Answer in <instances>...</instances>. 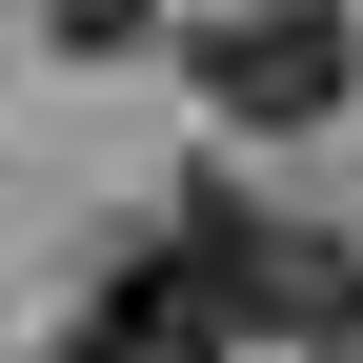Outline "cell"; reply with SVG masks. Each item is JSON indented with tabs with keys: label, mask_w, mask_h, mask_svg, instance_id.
I'll use <instances>...</instances> for the list:
<instances>
[{
	"label": "cell",
	"mask_w": 363,
	"mask_h": 363,
	"mask_svg": "<svg viewBox=\"0 0 363 363\" xmlns=\"http://www.w3.org/2000/svg\"><path fill=\"white\" fill-rule=\"evenodd\" d=\"M142 242L222 303V343H283V363H363V242L343 222H283L242 162H182Z\"/></svg>",
	"instance_id": "obj_1"
},
{
	"label": "cell",
	"mask_w": 363,
	"mask_h": 363,
	"mask_svg": "<svg viewBox=\"0 0 363 363\" xmlns=\"http://www.w3.org/2000/svg\"><path fill=\"white\" fill-rule=\"evenodd\" d=\"M40 40H61V61H142V40H162V0H40Z\"/></svg>",
	"instance_id": "obj_4"
},
{
	"label": "cell",
	"mask_w": 363,
	"mask_h": 363,
	"mask_svg": "<svg viewBox=\"0 0 363 363\" xmlns=\"http://www.w3.org/2000/svg\"><path fill=\"white\" fill-rule=\"evenodd\" d=\"M182 81H202L222 142H323V121L363 101V21L343 0H202V21H162Z\"/></svg>",
	"instance_id": "obj_2"
},
{
	"label": "cell",
	"mask_w": 363,
	"mask_h": 363,
	"mask_svg": "<svg viewBox=\"0 0 363 363\" xmlns=\"http://www.w3.org/2000/svg\"><path fill=\"white\" fill-rule=\"evenodd\" d=\"M21 363H222V303H202V283H182V262H162V242H121V262H101V283H81V303H61V323H40V343H21Z\"/></svg>",
	"instance_id": "obj_3"
}]
</instances>
